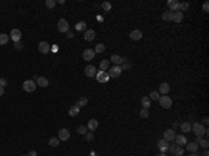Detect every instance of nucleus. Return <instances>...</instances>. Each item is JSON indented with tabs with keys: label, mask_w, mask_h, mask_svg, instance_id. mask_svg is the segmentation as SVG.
<instances>
[{
	"label": "nucleus",
	"mask_w": 209,
	"mask_h": 156,
	"mask_svg": "<svg viewBox=\"0 0 209 156\" xmlns=\"http://www.w3.org/2000/svg\"><path fill=\"white\" fill-rule=\"evenodd\" d=\"M205 130H206V127H204L201 123H194L192 125H191V131L195 134L197 137H202V135H205Z\"/></svg>",
	"instance_id": "f257e3e1"
},
{
	"label": "nucleus",
	"mask_w": 209,
	"mask_h": 156,
	"mask_svg": "<svg viewBox=\"0 0 209 156\" xmlns=\"http://www.w3.org/2000/svg\"><path fill=\"white\" fill-rule=\"evenodd\" d=\"M106 73H107L109 78H118L120 74L123 73V70H121V66H113V67H109Z\"/></svg>",
	"instance_id": "f03ea898"
},
{
	"label": "nucleus",
	"mask_w": 209,
	"mask_h": 156,
	"mask_svg": "<svg viewBox=\"0 0 209 156\" xmlns=\"http://www.w3.org/2000/svg\"><path fill=\"white\" fill-rule=\"evenodd\" d=\"M159 105L162 106L163 109H170L173 105V101L167 96V95H162V96L159 98Z\"/></svg>",
	"instance_id": "7ed1b4c3"
},
{
	"label": "nucleus",
	"mask_w": 209,
	"mask_h": 156,
	"mask_svg": "<svg viewBox=\"0 0 209 156\" xmlns=\"http://www.w3.org/2000/svg\"><path fill=\"white\" fill-rule=\"evenodd\" d=\"M23 89L25 92H34L37 89V82H35L34 79H27V81H24V84H23Z\"/></svg>",
	"instance_id": "20e7f679"
},
{
	"label": "nucleus",
	"mask_w": 209,
	"mask_h": 156,
	"mask_svg": "<svg viewBox=\"0 0 209 156\" xmlns=\"http://www.w3.org/2000/svg\"><path fill=\"white\" fill-rule=\"evenodd\" d=\"M68 28H70V25H68L67 20L60 18L59 23H57V31H60V32H68Z\"/></svg>",
	"instance_id": "39448f33"
},
{
	"label": "nucleus",
	"mask_w": 209,
	"mask_h": 156,
	"mask_svg": "<svg viewBox=\"0 0 209 156\" xmlns=\"http://www.w3.org/2000/svg\"><path fill=\"white\" fill-rule=\"evenodd\" d=\"M96 79H98V82H102V84H104V82H107V81H109L110 78H109V75H107V73H106V71H98V73H96Z\"/></svg>",
	"instance_id": "423d86ee"
},
{
	"label": "nucleus",
	"mask_w": 209,
	"mask_h": 156,
	"mask_svg": "<svg viewBox=\"0 0 209 156\" xmlns=\"http://www.w3.org/2000/svg\"><path fill=\"white\" fill-rule=\"evenodd\" d=\"M38 50L41 52L42 55H46V53H49V52H50V45L48 43V42H45V41L39 42V45H38Z\"/></svg>",
	"instance_id": "0eeeda50"
},
{
	"label": "nucleus",
	"mask_w": 209,
	"mask_h": 156,
	"mask_svg": "<svg viewBox=\"0 0 209 156\" xmlns=\"http://www.w3.org/2000/svg\"><path fill=\"white\" fill-rule=\"evenodd\" d=\"M174 138H176V133H174V130L173 128H169L164 131L163 134V139H166L167 142H172V141H174Z\"/></svg>",
	"instance_id": "6e6552de"
},
{
	"label": "nucleus",
	"mask_w": 209,
	"mask_h": 156,
	"mask_svg": "<svg viewBox=\"0 0 209 156\" xmlns=\"http://www.w3.org/2000/svg\"><path fill=\"white\" fill-rule=\"evenodd\" d=\"M9 36L11 38V41L17 43V42H20V39H21V36H23V34H21V31H20V29H17V28H15V29H13V31L10 32V35H9Z\"/></svg>",
	"instance_id": "1a4fd4ad"
},
{
	"label": "nucleus",
	"mask_w": 209,
	"mask_h": 156,
	"mask_svg": "<svg viewBox=\"0 0 209 156\" xmlns=\"http://www.w3.org/2000/svg\"><path fill=\"white\" fill-rule=\"evenodd\" d=\"M95 50L94 49H85V50L82 52V57H84V60H86V61H89V60L95 59Z\"/></svg>",
	"instance_id": "9d476101"
},
{
	"label": "nucleus",
	"mask_w": 209,
	"mask_h": 156,
	"mask_svg": "<svg viewBox=\"0 0 209 156\" xmlns=\"http://www.w3.org/2000/svg\"><path fill=\"white\" fill-rule=\"evenodd\" d=\"M57 138H59L60 141H67L68 138H70V131L67 128H60L59 133H57Z\"/></svg>",
	"instance_id": "9b49d317"
},
{
	"label": "nucleus",
	"mask_w": 209,
	"mask_h": 156,
	"mask_svg": "<svg viewBox=\"0 0 209 156\" xmlns=\"http://www.w3.org/2000/svg\"><path fill=\"white\" fill-rule=\"evenodd\" d=\"M167 7L172 13H176V11H180V3L176 1V0H169L167 1Z\"/></svg>",
	"instance_id": "f8f14e48"
},
{
	"label": "nucleus",
	"mask_w": 209,
	"mask_h": 156,
	"mask_svg": "<svg viewBox=\"0 0 209 156\" xmlns=\"http://www.w3.org/2000/svg\"><path fill=\"white\" fill-rule=\"evenodd\" d=\"M95 31L94 29H88L86 28L85 31H84V38H85V41H88V42H91V41H94L95 39Z\"/></svg>",
	"instance_id": "ddd939ff"
},
{
	"label": "nucleus",
	"mask_w": 209,
	"mask_h": 156,
	"mask_svg": "<svg viewBox=\"0 0 209 156\" xmlns=\"http://www.w3.org/2000/svg\"><path fill=\"white\" fill-rule=\"evenodd\" d=\"M156 145H158V148L160 149V152L162 153H164V152H167V148H169V142L166 141V139H159L158 142H156Z\"/></svg>",
	"instance_id": "4468645a"
},
{
	"label": "nucleus",
	"mask_w": 209,
	"mask_h": 156,
	"mask_svg": "<svg viewBox=\"0 0 209 156\" xmlns=\"http://www.w3.org/2000/svg\"><path fill=\"white\" fill-rule=\"evenodd\" d=\"M96 73H98V71H96V67H95V66H91V64H89V66H86V67H85V75H86V77H89V78H91V77H95Z\"/></svg>",
	"instance_id": "2eb2a0df"
},
{
	"label": "nucleus",
	"mask_w": 209,
	"mask_h": 156,
	"mask_svg": "<svg viewBox=\"0 0 209 156\" xmlns=\"http://www.w3.org/2000/svg\"><path fill=\"white\" fill-rule=\"evenodd\" d=\"M98 127H99V123H98V120H96V119H91L89 121H88V124H86L88 131H95Z\"/></svg>",
	"instance_id": "dca6fc26"
},
{
	"label": "nucleus",
	"mask_w": 209,
	"mask_h": 156,
	"mask_svg": "<svg viewBox=\"0 0 209 156\" xmlns=\"http://www.w3.org/2000/svg\"><path fill=\"white\" fill-rule=\"evenodd\" d=\"M158 92H159V95H167L169 92H170V85L167 82H162Z\"/></svg>",
	"instance_id": "f3484780"
},
{
	"label": "nucleus",
	"mask_w": 209,
	"mask_h": 156,
	"mask_svg": "<svg viewBox=\"0 0 209 156\" xmlns=\"http://www.w3.org/2000/svg\"><path fill=\"white\" fill-rule=\"evenodd\" d=\"M186 149L188 152H191V153H194V152H198V149H200V145L195 142H187L186 144Z\"/></svg>",
	"instance_id": "a211bd4d"
},
{
	"label": "nucleus",
	"mask_w": 209,
	"mask_h": 156,
	"mask_svg": "<svg viewBox=\"0 0 209 156\" xmlns=\"http://www.w3.org/2000/svg\"><path fill=\"white\" fill-rule=\"evenodd\" d=\"M174 141H176V145L177 147H184L187 144V138H186V135H176V138H174Z\"/></svg>",
	"instance_id": "6ab92c4d"
},
{
	"label": "nucleus",
	"mask_w": 209,
	"mask_h": 156,
	"mask_svg": "<svg viewBox=\"0 0 209 156\" xmlns=\"http://www.w3.org/2000/svg\"><path fill=\"white\" fill-rule=\"evenodd\" d=\"M130 38H131L132 41H141L142 39V32L140 29H134L130 32Z\"/></svg>",
	"instance_id": "aec40b11"
},
{
	"label": "nucleus",
	"mask_w": 209,
	"mask_h": 156,
	"mask_svg": "<svg viewBox=\"0 0 209 156\" xmlns=\"http://www.w3.org/2000/svg\"><path fill=\"white\" fill-rule=\"evenodd\" d=\"M109 61H112L114 66H120L121 63H123V57L118 55H112V57H110Z\"/></svg>",
	"instance_id": "412c9836"
},
{
	"label": "nucleus",
	"mask_w": 209,
	"mask_h": 156,
	"mask_svg": "<svg viewBox=\"0 0 209 156\" xmlns=\"http://www.w3.org/2000/svg\"><path fill=\"white\" fill-rule=\"evenodd\" d=\"M80 106H77V105H74V106H71L70 109H68V114L71 116V117H75V116H78L80 114Z\"/></svg>",
	"instance_id": "4be33fe9"
},
{
	"label": "nucleus",
	"mask_w": 209,
	"mask_h": 156,
	"mask_svg": "<svg viewBox=\"0 0 209 156\" xmlns=\"http://www.w3.org/2000/svg\"><path fill=\"white\" fill-rule=\"evenodd\" d=\"M183 18H184V15H183L181 11H176V13H173V17H172L173 23H181Z\"/></svg>",
	"instance_id": "5701e85b"
},
{
	"label": "nucleus",
	"mask_w": 209,
	"mask_h": 156,
	"mask_svg": "<svg viewBox=\"0 0 209 156\" xmlns=\"http://www.w3.org/2000/svg\"><path fill=\"white\" fill-rule=\"evenodd\" d=\"M37 84L39 85V87H42V88H46L48 85H49V79H48L46 77H38Z\"/></svg>",
	"instance_id": "b1692460"
},
{
	"label": "nucleus",
	"mask_w": 209,
	"mask_h": 156,
	"mask_svg": "<svg viewBox=\"0 0 209 156\" xmlns=\"http://www.w3.org/2000/svg\"><path fill=\"white\" fill-rule=\"evenodd\" d=\"M109 67H110V61H109V60H102V61L99 63L100 71H107Z\"/></svg>",
	"instance_id": "393cba45"
},
{
	"label": "nucleus",
	"mask_w": 209,
	"mask_h": 156,
	"mask_svg": "<svg viewBox=\"0 0 209 156\" xmlns=\"http://www.w3.org/2000/svg\"><path fill=\"white\" fill-rule=\"evenodd\" d=\"M86 29V23L85 21H80V23L75 24V31H78V32H84Z\"/></svg>",
	"instance_id": "a878e982"
},
{
	"label": "nucleus",
	"mask_w": 209,
	"mask_h": 156,
	"mask_svg": "<svg viewBox=\"0 0 209 156\" xmlns=\"http://www.w3.org/2000/svg\"><path fill=\"white\" fill-rule=\"evenodd\" d=\"M141 103H142V107H144V109H149V107H151V99H149V96H144V98H142Z\"/></svg>",
	"instance_id": "bb28decb"
},
{
	"label": "nucleus",
	"mask_w": 209,
	"mask_h": 156,
	"mask_svg": "<svg viewBox=\"0 0 209 156\" xmlns=\"http://www.w3.org/2000/svg\"><path fill=\"white\" fill-rule=\"evenodd\" d=\"M180 130H181V133H184V134L190 133V131H191V124L190 123H181Z\"/></svg>",
	"instance_id": "cd10ccee"
},
{
	"label": "nucleus",
	"mask_w": 209,
	"mask_h": 156,
	"mask_svg": "<svg viewBox=\"0 0 209 156\" xmlns=\"http://www.w3.org/2000/svg\"><path fill=\"white\" fill-rule=\"evenodd\" d=\"M59 144H60V139H59V138L53 137V138H50V139H49V145H50L52 148H57V147H59Z\"/></svg>",
	"instance_id": "c85d7f7f"
},
{
	"label": "nucleus",
	"mask_w": 209,
	"mask_h": 156,
	"mask_svg": "<svg viewBox=\"0 0 209 156\" xmlns=\"http://www.w3.org/2000/svg\"><path fill=\"white\" fill-rule=\"evenodd\" d=\"M9 39H10V36L7 34H0V46L6 45V43L9 42Z\"/></svg>",
	"instance_id": "c756f323"
},
{
	"label": "nucleus",
	"mask_w": 209,
	"mask_h": 156,
	"mask_svg": "<svg viewBox=\"0 0 209 156\" xmlns=\"http://www.w3.org/2000/svg\"><path fill=\"white\" fill-rule=\"evenodd\" d=\"M75 105L80 106V107H84V106H86V105H88V98H85V96L80 98V99H78V102L75 103Z\"/></svg>",
	"instance_id": "7c9ffc66"
},
{
	"label": "nucleus",
	"mask_w": 209,
	"mask_h": 156,
	"mask_svg": "<svg viewBox=\"0 0 209 156\" xmlns=\"http://www.w3.org/2000/svg\"><path fill=\"white\" fill-rule=\"evenodd\" d=\"M184 155V148L183 147H176L174 152H173V156H183Z\"/></svg>",
	"instance_id": "2f4dec72"
},
{
	"label": "nucleus",
	"mask_w": 209,
	"mask_h": 156,
	"mask_svg": "<svg viewBox=\"0 0 209 156\" xmlns=\"http://www.w3.org/2000/svg\"><path fill=\"white\" fill-rule=\"evenodd\" d=\"M159 98H160V95H159V92H158V91H152L149 93V99H151V101H159Z\"/></svg>",
	"instance_id": "473e14b6"
},
{
	"label": "nucleus",
	"mask_w": 209,
	"mask_h": 156,
	"mask_svg": "<svg viewBox=\"0 0 209 156\" xmlns=\"http://www.w3.org/2000/svg\"><path fill=\"white\" fill-rule=\"evenodd\" d=\"M121 64H123L121 70H130V69H131V63H130L126 57H123V63H121Z\"/></svg>",
	"instance_id": "72a5a7b5"
},
{
	"label": "nucleus",
	"mask_w": 209,
	"mask_h": 156,
	"mask_svg": "<svg viewBox=\"0 0 209 156\" xmlns=\"http://www.w3.org/2000/svg\"><path fill=\"white\" fill-rule=\"evenodd\" d=\"M77 133L81 134V135H85L88 133V128H86V125H78L77 127Z\"/></svg>",
	"instance_id": "f704fd0d"
},
{
	"label": "nucleus",
	"mask_w": 209,
	"mask_h": 156,
	"mask_svg": "<svg viewBox=\"0 0 209 156\" xmlns=\"http://www.w3.org/2000/svg\"><path fill=\"white\" fill-rule=\"evenodd\" d=\"M172 17H173L172 11H164L163 15H162V18H163L164 21H172Z\"/></svg>",
	"instance_id": "c9c22d12"
},
{
	"label": "nucleus",
	"mask_w": 209,
	"mask_h": 156,
	"mask_svg": "<svg viewBox=\"0 0 209 156\" xmlns=\"http://www.w3.org/2000/svg\"><path fill=\"white\" fill-rule=\"evenodd\" d=\"M104 49H106V47H104L103 43H98V45L95 46V53H103Z\"/></svg>",
	"instance_id": "e433bc0d"
},
{
	"label": "nucleus",
	"mask_w": 209,
	"mask_h": 156,
	"mask_svg": "<svg viewBox=\"0 0 209 156\" xmlns=\"http://www.w3.org/2000/svg\"><path fill=\"white\" fill-rule=\"evenodd\" d=\"M198 145H201V148H204V149H208L209 141H208V139H202V138H201L200 142H198Z\"/></svg>",
	"instance_id": "4c0bfd02"
},
{
	"label": "nucleus",
	"mask_w": 209,
	"mask_h": 156,
	"mask_svg": "<svg viewBox=\"0 0 209 156\" xmlns=\"http://www.w3.org/2000/svg\"><path fill=\"white\" fill-rule=\"evenodd\" d=\"M45 6L48 7V9H53V7L56 6V0H46Z\"/></svg>",
	"instance_id": "58836bf2"
},
{
	"label": "nucleus",
	"mask_w": 209,
	"mask_h": 156,
	"mask_svg": "<svg viewBox=\"0 0 209 156\" xmlns=\"http://www.w3.org/2000/svg\"><path fill=\"white\" fill-rule=\"evenodd\" d=\"M102 9H103L104 11H110V10H112V4H110L109 1H103V3H102Z\"/></svg>",
	"instance_id": "ea45409f"
},
{
	"label": "nucleus",
	"mask_w": 209,
	"mask_h": 156,
	"mask_svg": "<svg viewBox=\"0 0 209 156\" xmlns=\"http://www.w3.org/2000/svg\"><path fill=\"white\" fill-rule=\"evenodd\" d=\"M140 116H141L142 119H146V117L149 116V110H148V109H142V110L140 112Z\"/></svg>",
	"instance_id": "a19ab883"
},
{
	"label": "nucleus",
	"mask_w": 209,
	"mask_h": 156,
	"mask_svg": "<svg viewBox=\"0 0 209 156\" xmlns=\"http://www.w3.org/2000/svg\"><path fill=\"white\" fill-rule=\"evenodd\" d=\"M188 7H190V4H188V3H186V1H184V3H180V11H186V10H188Z\"/></svg>",
	"instance_id": "79ce46f5"
},
{
	"label": "nucleus",
	"mask_w": 209,
	"mask_h": 156,
	"mask_svg": "<svg viewBox=\"0 0 209 156\" xmlns=\"http://www.w3.org/2000/svg\"><path fill=\"white\" fill-rule=\"evenodd\" d=\"M176 147H177L176 144H169L167 151H169V152H170V153H172V155H173V152H174V149H176Z\"/></svg>",
	"instance_id": "37998d69"
},
{
	"label": "nucleus",
	"mask_w": 209,
	"mask_h": 156,
	"mask_svg": "<svg viewBox=\"0 0 209 156\" xmlns=\"http://www.w3.org/2000/svg\"><path fill=\"white\" fill-rule=\"evenodd\" d=\"M85 139H86V141H92V139H94V134L88 131V133L85 134Z\"/></svg>",
	"instance_id": "c03bdc74"
},
{
	"label": "nucleus",
	"mask_w": 209,
	"mask_h": 156,
	"mask_svg": "<svg viewBox=\"0 0 209 156\" xmlns=\"http://www.w3.org/2000/svg\"><path fill=\"white\" fill-rule=\"evenodd\" d=\"M6 85H7V79L6 78H0V87L6 88Z\"/></svg>",
	"instance_id": "a18cd8bd"
},
{
	"label": "nucleus",
	"mask_w": 209,
	"mask_h": 156,
	"mask_svg": "<svg viewBox=\"0 0 209 156\" xmlns=\"http://www.w3.org/2000/svg\"><path fill=\"white\" fill-rule=\"evenodd\" d=\"M202 9H204V11H205V13H208V11H209V4H208V1H205V3H204V6H202Z\"/></svg>",
	"instance_id": "49530a36"
},
{
	"label": "nucleus",
	"mask_w": 209,
	"mask_h": 156,
	"mask_svg": "<svg viewBox=\"0 0 209 156\" xmlns=\"http://www.w3.org/2000/svg\"><path fill=\"white\" fill-rule=\"evenodd\" d=\"M208 121H209V120H208V117H204V120H202V123H201V124H202V125H204V127H206V125H208Z\"/></svg>",
	"instance_id": "de8ad7c7"
},
{
	"label": "nucleus",
	"mask_w": 209,
	"mask_h": 156,
	"mask_svg": "<svg viewBox=\"0 0 209 156\" xmlns=\"http://www.w3.org/2000/svg\"><path fill=\"white\" fill-rule=\"evenodd\" d=\"M27 156H38V153H37V151H29Z\"/></svg>",
	"instance_id": "09e8293b"
},
{
	"label": "nucleus",
	"mask_w": 209,
	"mask_h": 156,
	"mask_svg": "<svg viewBox=\"0 0 209 156\" xmlns=\"http://www.w3.org/2000/svg\"><path fill=\"white\" fill-rule=\"evenodd\" d=\"M21 47H23V45H21L20 42H17V43H15V49H21Z\"/></svg>",
	"instance_id": "8fccbe9b"
},
{
	"label": "nucleus",
	"mask_w": 209,
	"mask_h": 156,
	"mask_svg": "<svg viewBox=\"0 0 209 156\" xmlns=\"http://www.w3.org/2000/svg\"><path fill=\"white\" fill-rule=\"evenodd\" d=\"M3 95H4V88L0 87V96H3Z\"/></svg>",
	"instance_id": "3c124183"
},
{
	"label": "nucleus",
	"mask_w": 209,
	"mask_h": 156,
	"mask_svg": "<svg viewBox=\"0 0 209 156\" xmlns=\"http://www.w3.org/2000/svg\"><path fill=\"white\" fill-rule=\"evenodd\" d=\"M73 36H74V34L68 31V32H67V38H73Z\"/></svg>",
	"instance_id": "603ef678"
},
{
	"label": "nucleus",
	"mask_w": 209,
	"mask_h": 156,
	"mask_svg": "<svg viewBox=\"0 0 209 156\" xmlns=\"http://www.w3.org/2000/svg\"><path fill=\"white\" fill-rule=\"evenodd\" d=\"M202 156H209V152H208V149H205V151H204V153H202Z\"/></svg>",
	"instance_id": "864d4df0"
},
{
	"label": "nucleus",
	"mask_w": 209,
	"mask_h": 156,
	"mask_svg": "<svg viewBox=\"0 0 209 156\" xmlns=\"http://www.w3.org/2000/svg\"><path fill=\"white\" fill-rule=\"evenodd\" d=\"M190 156H201V155H198V152H194V153H191Z\"/></svg>",
	"instance_id": "5fc2aeb1"
},
{
	"label": "nucleus",
	"mask_w": 209,
	"mask_h": 156,
	"mask_svg": "<svg viewBox=\"0 0 209 156\" xmlns=\"http://www.w3.org/2000/svg\"><path fill=\"white\" fill-rule=\"evenodd\" d=\"M159 156H167V155H166V153H160Z\"/></svg>",
	"instance_id": "6e6d98bb"
}]
</instances>
